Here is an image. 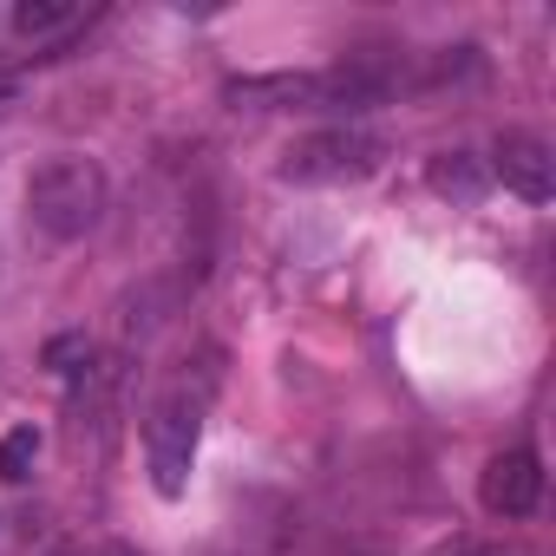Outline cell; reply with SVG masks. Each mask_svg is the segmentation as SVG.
<instances>
[{"mask_svg":"<svg viewBox=\"0 0 556 556\" xmlns=\"http://www.w3.org/2000/svg\"><path fill=\"white\" fill-rule=\"evenodd\" d=\"M400 86H406L400 66H387V60H348V66H328V73H255V79H229L223 99L236 112H341V125H348L354 112L387 105Z\"/></svg>","mask_w":556,"mask_h":556,"instance_id":"obj_1","label":"cell"},{"mask_svg":"<svg viewBox=\"0 0 556 556\" xmlns=\"http://www.w3.org/2000/svg\"><path fill=\"white\" fill-rule=\"evenodd\" d=\"M210 400H216V367H197V380H190V361L151 400V413H144V471H151L157 497H184L190 491V465H197V439H203Z\"/></svg>","mask_w":556,"mask_h":556,"instance_id":"obj_2","label":"cell"},{"mask_svg":"<svg viewBox=\"0 0 556 556\" xmlns=\"http://www.w3.org/2000/svg\"><path fill=\"white\" fill-rule=\"evenodd\" d=\"M387 138L374 125H328V131H308L282 151L275 177L282 184H367L380 164H387Z\"/></svg>","mask_w":556,"mask_h":556,"instance_id":"obj_4","label":"cell"},{"mask_svg":"<svg viewBox=\"0 0 556 556\" xmlns=\"http://www.w3.org/2000/svg\"><path fill=\"white\" fill-rule=\"evenodd\" d=\"M73 21H79L73 0H21V8H14V34L21 40H47V34L73 27Z\"/></svg>","mask_w":556,"mask_h":556,"instance_id":"obj_9","label":"cell"},{"mask_svg":"<svg viewBox=\"0 0 556 556\" xmlns=\"http://www.w3.org/2000/svg\"><path fill=\"white\" fill-rule=\"evenodd\" d=\"M504 190H517L523 203H549L556 197V157H549V144L543 138H530V131H504L497 144H491V164H484Z\"/></svg>","mask_w":556,"mask_h":556,"instance_id":"obj_5","label":"cell"},{"mask_svg":"<svg viewBox=\"0 0 556 556\" xmlns=\"http://www.w3.org/2000/svg\"><path fill=\"white\" fill-rule=\"evenodd\" d=\"M99 556H144V549H138V543H105Z\"/></svg>","mask_w":556,"mask_h":556,"instance_id":"obj_13","label":"cell"},{"mask_svg":"<svg viewBox=\"0 0 556 556\" xmlns=\"http://www.w3.org/2000/svg\"><path fill=\"white\" fill-rule=\"evenodd\" d=\"M27 216H34V229L40 236H53V242H79V236H92L99 229V216H105V170L92 164V157H47L34 177H27Z\"/></svg>","mask_w":556,"mask_h":556,"instance_id":"obj_3","label":"cell"},{"mask_svg":"<svg viewBox=\"0 0 556 556\" xmlns=\"http://www.w3.org/2000/svg\"><path fill=\"white\" fill-rule=\"evenodd\" d=\"M0 92H8V73H0Z\"/></svg>","mask_w":556,"mask_h":556,"instance_id":"obj_14","label":"cell"},{"mask_svg":"<svg viewBox=\"0 0 556 556\" xmlns=\"http://www.w3.org/2000/svg\"><path fill=\"white\" fill-rule=\"evenodd\" d=\"M478 497H484L491 517H530L543 504V465H536V452H523V445L497 452L484 465V478H478Z\"/></svg>","mask_w":556,"mask_h":556,"instance_id":"obj_6","label":"cell"},{"mask_svg":"<svg viewBox=\"0 0 556 556\" xmlns=\"http://www.w3.org/2000/svg\"><path fill=\"white\" fill-rule=\"evenodd\" d=\"M426 184H432V197H445L452 210H478L484 190H491V170H484V157H471V151H439V157L426 164Z\"/></svg>","mask_w":556,"mask_h":556,"instance_id":"obj_8","label":"cell"},{"mask_svg":"<svg viewBox=\"0 0 556 556\" xmlns=\"http://www.w3.org/2000/svg\"><path fill=\"white\" fill-rule=\"evenodd\" d=\"M177 302H184V275H144V282L138 289H125L118 295V341L125 348H144L170 315H177Z\"/></svg>","mask_w":556,"mask_h":556,"instance_id":"obj_7","label":"cell"},{"mask_svg":"<svg viewBox=\"0 0 556 556\" xmlns=\"http://www.w3.org/2000/svg\"><path fill=\"white\" fill-rule=\"evenodd\" d=\"M432 556H497V549H484V543H471V536H452V543H439Z\"/></svg>","mask_w":556,"mask_h":556,"instance_id":"obj_12","label":"cell"},{"mask_svg":"<svg viewBox=\"0 0 556 556\" xmlns=\"http://www.w3.org/2000/svg\"><path fill=\"white\" fill-rule=\"evenodd\" d=\"M40 458V432L34 426H14V432H0V484H21Z\"/></svg>","mask_w":556,"mask_h":556,"instance_id":"obj_10","label":"cell"},{"mask_svg":"<svg viewBox=\"0 0 556 556\" xmlns=\"http://www.w3.org/2000/svg\"><path fill=\"white\" fill-rule=\"evenodd\" d=\"M86 361H92V341H86V334H53V341H47V367H53V374H92Z\"/></svg>","mask_w":556,"mask_h":556,"instance_id":"obj_11","label":"cell"}]
</instances>
